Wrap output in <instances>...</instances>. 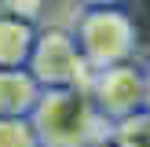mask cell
I'll return each mask as SVG.
<instances>
[{"instance_id": "1", "label": "cell", "mask_w": 150, "mask_h": 147, "mask_svg": "<svg viewBox=\"0 0 150 147\" xmlns=\"http://www.w3.org/2000/svg\"><path fill=\"white\" fill-rule=\"evenodd\" d=\"M110 129L114 125L77 88H55L37 99L33 110V132L40 147H95L110 140Z\"/></svg>"}, {"instance_id": "2", "label": "cell", "mask_w": 150, "mask_h": 147, "mask_svg": "<svg viewBox=\"0 0 150 147\" xmlns=\"http://www.w3.org/2000/svg\"><path fill=\"white\" fill-rule=\"evenodd\" d=\"M81 41H84V55L92 66H121L128 63L132 48H136V26L128 22L125 11L114 7H95L81 26Z\"/></svg>"}, {"instance_id": "3", "label": "cell", "mask_w": 150, "mask_h": 147, "mask_svg": "<svg viewBox=\"0 0 150 147\" xmlns=\"http://www.w3.org/2000/svg\"><path fill=\"white\" fill-rule=\"evenodd\" d=\"M92 103L110 125H117L128 114L143 110V70L132 66V63L106 66L92 85Z\"/></svg>"}, {"instance_id": "4", "label": "cell", "mask_w": 150, "mask_h": 147, "mask_svg": "<svg viewBox=\"0 0 150 147\" xmlns=\"http://www.w3.org/2000/svg\"><path fill=\"white\" fill-rule=\"evenodd\" d=\"M37 77L55 88H77L84 77V63L66 37H48L37 51Z\"/></svg>"}, {"instance_id": "5", "label": "cell", "mask_w": 150, "mask_h": 147, "mask_svg": "<svg viewBox=\"0 0 150 147\" xmlns=\"http://www.w3.org/2000/svg\"><path fill=\"white\" fill-rule=\"evenodd\" d=\"M29 107H37V85L18 70L0 74V118H22Z\"/></svg>"}, {"instance_id": "6", "label": "cell", "mask_w": 150, "mask_h": 147, "mask_svg": "<svg viewBox=\"0 0 150 147\" xmlns=\"http://www.w3.org/2000/svg\"><path fill=\"white\" fill-rule=\"evenodd\" d=\"M110 140L117 147H150V110H136L125 121L110 129Z\"/></svg>"}, {"instance_id": "7", "label": "cell", "mask_w": 150, "mask_h": 147, "mask_svg": "<svg viewBox=\"0 0 150 147\" xmlns=\"http://www.w3.org/2000/svg\"><path fill=\"white\" fill-rule=\"evenodd\" d=\"M0 147H40L37 132L22 118H0Z\"/></svg>"}, {"instance_id": "8", "label": "cell", "mask_w": 150, "mask_h": 147, "mask_svg": "<svg viewBox=\"0 0 150 147\" xmlns=\"http://www.w3.org/2000/svg\"><path fill=\"white\" fill-rule=\"evenodd\" d=\"M26 51V29L15 22H0V63H18Z\"/></svg>"}, {"instance_id": "9", "label": "cell", "mask_w": 150, "mask_h": 147, "mask_svg": "<svg viewBox=\"0 0 150 147\" xmlns=\"http://www.w3.org/2000/svg\"><path fill=\"white\" fill-rule=\"evenodd\" d=\"M143 110H150V70H143Z\"/></svg>"}, {"instance_id": "10", "label": "cell", "mask_w": 150, "mask_h": 147, "mask_svg": "<svg viewBox=\"0 0 150 147\" xmlns=\"http://www.w3.org/2000/svg\"><path fill=\"white\" fill-rule=\"evenodd\" d=\"M92 4H99V7H110V4H114V0H92Z\"/></svg>"}, {"instance_id": "11", "label": "cell", "mask_w": 150, "mask_h": 147, "mask_svg": "<svg viewBox=\"0 0 150 147\" xmlns=\"http://www.w3.org/2000/svg\"><path fill=\"white\" fill-rule=\"evenodd\" d=\"M95 147H117V143H114V140H103V143H95Z\"/></svg>"}]
</instances>
